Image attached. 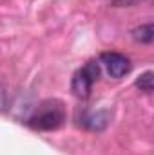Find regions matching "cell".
Segmentation results:
<instances>
[{
    "instance_id": "obj_1",
    "label": "cell",
    "mask_w": 154,
    "mask_h": 155,
    "mask_svg": "<svg viewBox=\"0 0 154 155\" xmlns=\"http://www.w3.org/2000/svg\"><path fill=\"white\" fill-rule=\"evenodd\" d=\"M65 119H67V112L60 99H45L35 108V112L29 116L26 123L31 130L53 132L58 130L65 123Z\"/></svg>"
},
{
    "instance_id": "obj_2",
    "label": "cell",
    "mask_w": 154,
    "mask_h": 155,
    "mask_svg": "<svg viewBox=\"0 0 154 155\" xmlns=\"http://www.w3.org/2000/svg\"><path fill=\"white\" fill-rule=\"evenodd\" d=\"M100 61L91 60L87 61L82 69H78L75 76L71 79V92L76 96L78 99H87L91 96L93 85L100 79Z\"/></svg>"
},
{
    "instance_id": "obj_3",
    "label": "cell",
    "mask_w": 154,
    "mask_h": 155,
    "mask_svg": "<svg viewBox=\"0 0 154 155\" xmlns=\"http://www.w3.org/2000/svg\"><path fill=\"white\" fill-rule=\"evenodd\" d=\"M100 63L105 67L107 74L111 78H114V79L123 78L125 74H129L131 69H132L131 60H129L125 54H121V52H113V51H111V52H102Z\"/></svg>"
},
{
    "instance_id": "obj_4",
    "label": "cell",
    "mask_w": 154,
    "mask_h": 155,
    "mask_svg": "<svg viewBox=\"0 0 154 155\" xmlns=\"http://www.w3.org/2000/svg\"><path fill=\"white\" fill-rule=\"evenodd\" d=\"M109 123L107 112H96V114H87L82 119V124L89 130H103L105 124Z\"/></svg>"
},
{
    "instance_id": "obj_5",
    "label": "cell",
    "mask_w": 154,
    "mask_h": 155,
    "mask_svg": "<svg viewBox=\"0 0 154 155\" xmlns=\"http://www.w3.org/2000/svg\"><path fill=\"white\" fill-rule=\"evenodd\" d=\"M132 38L140 43H152L154 40V27L152 24H143L132 31Z\"/></svg>"
},
{
    "instance_id": "obj_6",
    "label": "cell",
    "mask_w": 154,
    "mask_h": 155,
    "mask_svg": "<svg viewBox=\"0 0 154 155\" xmlns=\"http://www.w3.org/2000/svg\"><path fill=\"white\" fill-rule=\"evenodd\" d=\"M136 87L142 90V92H152L154 88V72L152 71H147V72H143L142 76L136 79Z\"/></svg>"
},
{
    "instance_id": "obj_7",
    "label": "cell",
    "mask_w": 154,
    "mask_h": 155,
    "mask_svg": "<svg viewBox=\"0 0 154 155\" xmlns=\"http://www.w3.org/2000/svg\"><path fill=\"white\" fill-rule=\"evenodd\" d=\"M5 108H7V92H5V88L0 85V112L5 110Z\"/></svg>"
},
{
    "instance_id": "obj_8",
    "label": "cell",
    "mask_w": 154,
    "mask_h": 155,
    "mask_svg": "<svg viewBox=\"0 0 154 155\" xmlns=\"http://www.w3.org/2000/svg\"><path fill=\"white\" fill-rule=\"evenodd\" d=\"M138 2H143V0H113V4L118 7H127V5H134Z\"/></svg>"
}]
</instances>
